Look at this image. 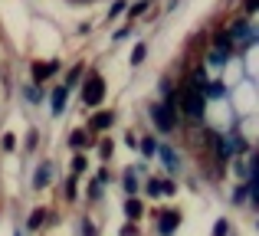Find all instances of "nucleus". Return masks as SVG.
<instances>
[{"label": "nucleus", "mask_w": 259, "mask_h": 236, "mask_svg": "<svg viewBox=\"0 0 259 236\" xmlns=\"http://www.w3.org/2000/svg\"><path fill=\"white\" fill-rule=\"evenodd\" d=\"M115 121L112 112H99V115H92V121H89V131H102V128H108Z\"/></svg>", "instance_id": "nucleus-6"}, {"label": "nucleus", "mask_w": 259, "mask_h": 236, "mask_svg": "<svg viewBox=\"0 0 259 236\" xmlns=\"http://www.w3.org/2000/svg\"><path fill=\"white\" fill-rule=\"evenodd\" d=\"M79 76H82V66H76V69H69V76H66V85H76Z\"/></svg>", "instance_id": "nucleus-17"}, {"label": "nucleus", "mask_w": 259, "mask_h": 236, "mask_svg": "<svg viewBox=\"0 0 259 236\" xmlns=\"http://www.w3.org/2000/svg\"><path fill=\"white\" fill-rule=\"evenodd\" d=\"M161 191H164V180H161V177L148 180V194H151V197H161Z\"/></svg>", "instance_id": "nucleus-12"}, {"label": "nucleus", "mask_w": 259, "mask_h": 236, "mask_svg": "<svg viewBox=\"0 0 259 236\" xmlns=\"http://www.w3.org/2000/svg\"><path fill=\"white\" fill-rule=\"evenodd\" d=\"M177 223H181V213H177V210H164V213L158 217V230H161V233H174Z\"/></svg>", "instance_id": "nucleus-4"}, {"label": "nucleus", "mask_w": 259, "mask_h": 236, "mask_svg": "<svg viewBox=\"0 0 259 236\" xmlns=\"http://www.w3.org/2000/svg\"><path fill=\"white\" fill-rule=\"evenodd\" d=\"M203 102H207V99H203L197 89H190V85H187V89L177 96L174 105H177V112H181V115H187V118L197 121V118H203Z\"/></svg>", "instance_id": "nucleus-1"}, {"label": "nucleus", "mask_w": 259, "mask_h": 236, "mask_svg": "<svg viewBox=\"0 0 259 236\" xmlns=\"http://www.w3.org/2000/svg\"><path fill=\"white\" fill-rule=\"evenodd\" d=\"M141 210H145V207H141V200L128 197V204H125V217H128V220H138V217H141Z\"/></svg>", "instance_id": "nucleus-9"}, {"label": "nucleus", "mask_w": 259, "mask_h": 236, "mask_svg": "<svg viewBox=\"0 0 259 236\" xmlns=\"http://www.w3.org/2000/svg\"><path fill=\"white\" fill-rule=\"evenodd\" d=\"M230 59V53H223V50H210L207 53V66H223Z\"/></svg>", "instance_id": "nucleus-10"}, {"label": "nucleus", "mask_w": 259, "mask_h": 236, "mask_svg": "<svg viewBox=\"0 0 259 236\" xmlns=\"http://www.w3.org/2000/svg\"><path fill=\"white\" fill-rule=\"evenodd\" d=\"M82 230H85V236H95V226L89 223V220H85V223H82Z\"/></svg>", "instance_id": "nucleus-24"}, {"label": "nucleus", "mask_w": 259, "mask_h": 236, "mask_svg": "<svg viewBox=\"0 0 259 236\" xmlns=\"http://www.w3.org/2000/svg\"><path fill=\"white\" fill-rule=\"evenodd\" d=\"M227 36H230V39H246V36H249V23H246V20L233 23V26L227 30Z\"/></svg>", "instance_id": "nucleus-7"}, {"label": "nucleus", "mask_w": 259, "mask_h": 236, "mask_svg": "<svg viewBox=\"0 0 259 236\" xmlns=\"http://www.w3.org/2000/svg\"><path fill=\"white\" fill-rule=\"evenodd\" d=\"M43 223H46V210H36V213L30 217V230H39Z\"/></svg>", "instance_id": "nucleus-16"}, {"label": "nucleus", "mask_w": 259, "mask_h": 236, "mask_svg": "<svg viewBox=\"0 0 259 236\" xmlns=\"http://www.w3.org/2000/svg\"><path fill=\"white\" fill-rule=\"evenodd\" d=\"M246 10H249V13H256V10H259V0H246Z\"/></svg>", "instance_id": "nucleus-23"}, {"label": "nucleus", "mask_w": 259, "mask_h": 236, "mask_svg": "<svg viewBox=\"0 0 259 236\" xmlns=\"http://www.w3.org/2000/svg\"><path fill=\"white\" fill-rule=\"evenodd\" d=\"M50 102H53V115H59V112L66 109V85H59V89L53 92V99H50Z\"/></svg>", "instance_id": "nucleus-8"}, {"label": "nucleus", "mask_w": 259, "mask_h": 236, "mask_svg": "<svg viewBox=\"0 0 259 236\" xmlns=\"http://www.w3.org/2000/svg\"><path fill=\"white\" fill-rule=\"evenodd\" d=\"M99 151H102V158H112V141H102V145H99Z\"/></svg>", "instance_id": "nucleus-18"}, {"label": "nucleus", "mask_w": 259, "mask_h": 236, "mask_svg": "<svg viewBox=\"0 0 259 236\" xmlns=\"http://www.w3.org/2000/svg\"><path fill=\"white\" fill-rule=\"evenodd\" d=\"M50 76H56V63H33V82H46Z\"/></svg>", "instance_id": "nucleus-5"}, {"label": "nucleus", "mask_w": 259, "mask_h": 236, "mask_svg": "<svg viewBox=\"0 0 259 236\" xmlns=\"http://www.w3.org/2000/svg\"><path fill=\"white\" fill-rule=\"evenodd\" d=\"M125 191H128V194L138 191V177H135V171H125Z\"/></svg>", "instance_id": "nucleus-15"}, {"label": "nucleus", "mask_w": 259, "mask_h": 236, "mask_svg": "<svg viewBox=\"0 0 259 236\" xmlns=\"http://www.w3.org/2000/svg\"><path fill=\"white\" fill-rule=\"evenodd\" d=\"M161 158H164V164L171 167V171H174V167H177V154L171 151V148H161Z\"/></svg>", "instance_id": "nucleus-13"}, {"label": "nucleus", "mask_w": 259, "mask_h": 236, "mask_svg": "<svg viewBox=\"0 0 259 236\" xmlns=\"http://www.w3.org/2000/svg\"><path fill=\"white\" fill-rule=\"evenodd\" d=\"M145 46H135V53H132V63H141V59H145Z\"/></svg>", "instance_id": "nucleus-19"}, {"label": "nucleus", "mask_w": 259, "mask_h": 236, "mask_svg": "<svg viewBox=\"0 0 259 236\" xmlns=\"http://www.w3.org/2000/svg\"><path fill=\"white\" fill-rule=\"evenodd\" d=\"M69 145H72V148H85V145H92V134H89V131H76V134L69 138Z\"/></svg>", "instance_id": "nucleus-11"}, {"label": "nucleus", "mask_w": 259, "mask_h": 236, "mask_svg": "<svg viewBox=\"0 0 259 236\" xmlns=\"http://www.w3.org/2000/svg\"><path fill=\"white\" fill-rule=\"evenodd\" d=\"M151 118H154V125H158V131L171 134L174 128H177V105H174V102L154 105V109H151Z\"/></svg>", "instance_id": "nucleus-2"}, {"label": "nucleus", "mask_w": 259, "mask_h": 236, "mask_svg": "<svg viewBox=\"0 0 259 236\" xmlns=\"http://www.w3.org/2000/svg\"><path fill=\"white\" fill-rule=\"evenodd\" d=\"M102 99H105V79H102V76L82 79V105H85V109L102 105Z\"/></svg>", "instance_id": "nucleus-3"}, {"label": "nucleus", "mask_w": 259, "mask_h": 236, "mask_svg": "<svg viewBox=\"0 0 259 236\" xmlns=\"http://www.w3.org/2000/svg\"><path fill=\"white\" fill-rule=\"evenodd\" d=\"M227 230H230L227 220H220V223H217V236H227Z\"/></svg>", "instance_id": "nucleus-21"}, {"label": "nucleus", "mask_w": 259, "mask_h": 236, "mask_svg": "<svg viewBox=\"0 0 259 236\" xmlns=\"http://www.w3.org/2000/svg\"><path fill=\"white\" fill-rule=\"evenodd\" d=\"M121 236H138V226H132V223H128L125 230H121Z\"/></svg>", "instance_id": "nucleus-22"}, {"label": "nucleus", "mask_w": 259, "mask_h": 236, "mask_svg": "<svg viewBox=\"0 0 259 236\" xmlns=\"http://www.w3.org/2000/svg\"><path fill=\"white\" fill-rule=\"evenodd\" d=\"M50 171H53L50 164H43V167L36 171V187H46V180H50Z\"/></svg>", "instance_id": "nucleus-14"}, {"label": "nucleus", "mask_w": 259, "mask_h": 236, "mask_svg": "<svg viewBox=\"0 0 259 236\" xmlns=\"http://www.w3.org/2000/svg\"><path fill=\"white\" fill-rule=\"evenodd\" d=\"M72 171H85V158H82V154H76V158H72Z\"/></svg>", "instance_id": "nucleus-20"}]
</instances>
